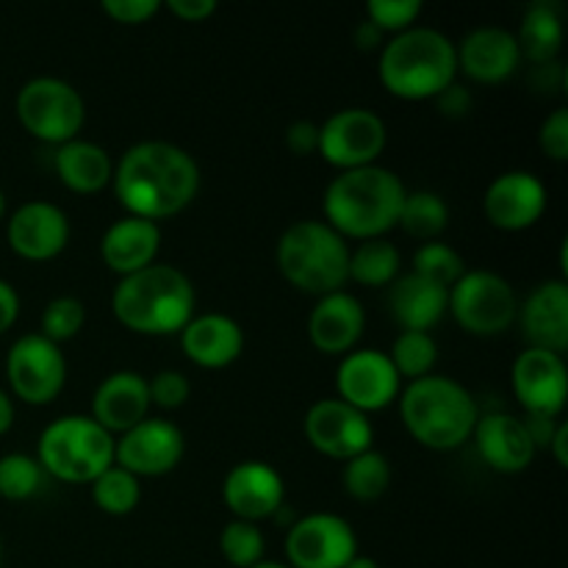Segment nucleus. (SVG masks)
<instances>
[{"mask_svg": "<svg viewBox=\"0 0 568 568\" xmlns=\"http://www.w3.org/2000/svg\"><path fill=\"white\" fill-rule=\"evenodd\" d=\"M197 294L186 272L172 264H150L148 270L120 277L111 294V311L122 327L142 336L181 333L194 316Z\"/></svg>", "mask_w": 568, "mask_h": 568, "instance_id": "nucleus-3", "label": "nucleus"}, {"mask_svg": "<svg viewBox=\"0 0 568 568\" xmlns=\"http://www.w3.org/2000/svg\"><path fill=\"white\" fill-rule=\"evenodd\" d=\"M161 247V227L159 222L142 220V216H120L105 227L100 239V255L103 264L120 277L133 275V272L148 270L155 264V255Z\"/></svg>", "mask_w": 568, "mask_h": 568, "instance_id": "nucleus-26", "label": "nucleus"}, {"mask_svg": "<svg viewBox=\"0 0 568 568\" xmlns=\"http://www.w3.org/2000/svg\"><path fill=\"white\" fill-rule=\"evenodd\" d=\"M355 44H358V50H364V53L366 50H377L386 44V33H383L375 22L361 20L358 28H355Z\"/></svg>", "mask_w": 568, "mask_h": 568, "instance_id": "nucleus-48", "label": "nucleus"}, {"mask_svg": "<svg viewBox=\"0 0 568 568\" xmlns=\"http://www.w3.org/2000/svg\"><path fill=\"white\" fill-rule=\"evenodd\" d=\"M11 425H14V403H11L9 394L0 388V436L9 433Z\"/></svg>", "mask_w": 568, "mask_h": 568, "instance_id": "nucleus-50", "label": "nucleus"}, {"mask_svg": "<svg viewBox=\"0 0 568 568\" xmlns=\"http://www.w3.org/2000/svg\"><path fill=\"white\" fill-rule=\"evenodd\" d=\"M222 499L233 519L258 521L272 519L286 503V483L281 471L266 460H242L233 466L222 483Z\"/></svg>", "mask_w": 568, "mask_h": 568, "instance_id": "nucleus-18", "label": "nucleus"}, {"mask_svg": "<svg viewBox=\"0 0 568 568\" xmlns=\"http://www.w3.org/2000/svg\"><path fill=\"white\" fill-rule=\"evenodd\" d=\"M281 275L305 294L342 292L349 281V244L327 222L300 220L281 233L275 247Z\"/></svg>", "mask_w": 568, "mask_h": 568, "instance_id": "nucleus-6", "label": "nucleus"}, {"mask_svg": "<svg viewBox=\"0 0 568 568\" xmlns=\"http://www.w3.org/2000/svg\"><path fill=\"white\" fill-rule=\"evenodd\" d=\"M253 568H292L288 564H277V560H261V564H255Z\"/></svg>", "mask_w": 568, "mask_h": 568, "instance_id": "nucleus-52", "label": "nucleus"}, {"mask_svg": "<svg viewBox=\"0 0 568 568\" xmlns=\"http://www.w3.org/2000/svg\"><path fill=\"white\" fill-rule=\"evenodd\" d=\"M53 166L59 181L75 194L103 192L114 178V161H111L109 150L89 139H72V142L59 144Z\"/></svg>", "mask_w": 568, "mask_h": 568, "instance_id": "nucleus-28", "label": "nucleus"}, {"mask_svg": "<svg viewBox=\"0 0 568 568\" xmlns=\"http://www.w3.org/2000/svg\"><path fill=\"white\" fill-rule=\"evenodd\" d=\"M549 203V192L536 172L508 170L488 183L483 194L486 220L497 231L519 233L536 225Z\"/></svg>", "mask_w": 568, "mask_h": 568, "instance_id": "nucleus-17", "label": "nucleus"}, {"mask_svg": "<svg viewBox=\"0 0 568 568\" xmlns=\"http://www.w3.org/2000/svg\"><path fill=\"white\" fill-rule=\"evenodd\" d=\"M408 194L403 178L388 166L369 164L344 170L322 194L325 222L344 239H386L397 227L399 209Z\"/></svg>", "mask_w": 568, "mask_h": 568, "instance_id": "nucleus-2", "label": "nucleus"}, {"mask_svg": "<svg viewBox=\"0 0 568 568\" xmlns=\"http://www.w3.org/2000/svg\"><path fill=\"white\" fill-rule=\"evenodd\" d=\"M9 247L26 261H50L70 244V220L48 200L22 203L6 225Z\"/></svg>", "mask_w": 568, "mask_h": 568, "instance_id": "nucleus-19", "label": "nucleus"}, {"mask_svg": "<svg viewBox=\"0 0 568 568\" xmlns=\"http://www.w3.org/2000/svg\"><path fill=\"white\" fill-rule=\"evenodd\" d=\"M181 349L200 369H225L244 349V331L233 316L211 311L194 314L181 333Z\"/></svg>", "mask_w": 568, "mask_h": 568, "instance_id": "nucleus-25", "label": "nucleus"}, {"mask_svg": "<svg viewBox=\"0 0 568 568\" xmlns=\"http://www.w3.org/2000/svg\"><path fill=\"white\" fill-rule=\"evenodd\" d=\"M366 327V311L349 292H331L316 300L308 316V338L320 353L347 355L361 342Z\"/></svg>", "mask_w": 568, "mask_h": 568, "instance_id": "nucleus-24", "label": "nucleus"}, {"mask_svg": "<svg viewBox=\"0 0 568 568\" xmlns=\"http://www.w3.org/2000/svg\"><path fill=\"white\" fill-rule=\"evenodd\" d=\"M3 214H6V197L3 192H0V220H3Z\"/></svg>", "mask_w": 568, "mask_h": 568, "instance_id": "nucleus-53", "label": "nucleus"}, {"mask_svg": "<svg viewBox=\"0 0 568 568\" xmlns=\"http://www.w3.org/2000/svg\"><path fill=\"white\" fill-rule=\"evenodd\" d=\"M521 422H525L527 436H530L536 453L544 447L549 449V442H552V436H555V430H558L560 422L549 419V416H521Z\"/></svg>", "mask_w": 568, "mask_h": 568, "instance_id": "nucleus-46", "label": "nucleus"}, {"mask_svg": "<svg viewBox=\"0 0 568 568\" xmlns=\"http://www.w3.org/2000/svg\"><path fill=\"white\" fill-rule=\"evenodd\" d=\"M388 358L403 381H419V377L433 375V366L438 361V344L430 333L403 331L394 338Z\"/></svg>", "mask_w": 568, "mask_h": 568, "instance_id": "nucleus-34", "label": "nucleus"}, {"mask_svg": "<svg viewBox=\"0 0 568 568\" xmlns=\"http://www.w3.org/2000/svg\"><path fill=\"white\" fill-rule=\"evenodd\" d=\"M111 189L128 216L159 222L194 203L200 192V166L189 150L148 139L122 153L114 164Z\"/></svg>", "mask_w": 568, "mask_h": 568, "instance_id": "nucleus-1", "label": "nucleus"}, {"mask_svg": "<svg viewBox=\"0 0 568 568\" xmlns=\"http://www.w3.org/2000/svg\"><path fill=\"white\" fill-rule=\"evenodd\" d=\"M342 486L358 503H375L392 486V464L377 449H366V453L344 460Z\"/></svg>", "mask_w": 568, "mask_h": 568, "instance_id": "nucleus-32", "label": "nucleus"}, {"mask_svg": "<svg viewBox=\"0 0 568 568\" xmlns=\"http://www.w3.org/2000/svg\"><path fill=\"white\" fill-rule=\"evenodd\" d=\"M89 486H92V503L98 505V510L109 516H128L142 503L139 477H133L131 471H125L116 464L109 466L100 477H94Z\"/></svg>", "mask_w": 568, "mask_h": 568, "instance_id": "nucleus-33", "label": "nucleus"}, {"mask_svg": "<svg viewBox=\"0 0 568 568\" xmlns=\"http://www.w3.org/2000/svg\"><path fill=\"white\" fill-rule=\"evenodd\" d=\"M458 53V70L477 83H503L519 70L521 50L516 33L499 26H483L466 33Z\"/></svg>", "mask_w": 568, "mask_h": 568, "instance_id": "nucleus-21", "label": "nucleus"}, {"mask_svg": "<svg viewBox=\"0 0 568 568\" xmlns=\"http://www.w3.org/2000/svg\"><path fill=\"white\" fill-rule=\"evenodd\" d=\"M549 453H552V458L558 460L560 469H566L568 466V425L566 422H560L558 430H555L552 442H549Z\"/></svg>", "mask_w": 568, "mask_h": 568, "instance_id": "nucleus-49", "label": "nucleus"}, {"mask_svg": "<svg viewBox=\"0 0 568 568\" xmlns=\"http://www.w3.org/2000/svg\"><path fill=\"white\" fill-rule=\"evenodd\" d=\"M447 303L449 288L438 286V283L427 281L416 272L397 277L392 283V294H388V308H392L394 322L403 331L416 333H430L447 316Z\"/></svg>", "mask_w": 568, "mask_h": 568, "instance_id": "nucleus-27", "label": "nucleus"}, {"mask_svg": "<svg viewBox=\"0 0 568 568\" xmlns=\"http://www.w3.org/2000/svg\"><path fill=\"white\" fill-rule=\"evenodd\" d=\"M425 11L422 0H369L366 3V20L375 22L383 33H403L416 26Z\"/></svg>", "mask_w": 568, "mask_h": 568, "instance_id": "nucleus-39", "label": "nucleus"}, {"mask_svg": "<svg viewBox=\"0 0 568 568\" xmlns=\"http://www.w3.org/2000/svg\"><path fill=\"white\" fill-rule=\"evenodd\" d=\"M83 322H87V305L78 297H53L42 311V336L50 338L53 344H64L81 333Z\"/></svg>", "mask_w": 568, "mask_h": 568, "instance_id": "nucleus-38", "label": "nucleus"}, {"mask_svg": "<svg viewBox=\"0 0 568 568\" xmlns=\"http://www.w3.org/2000/svg\"><path fill=\"white\" fill-rule=\"evenodd\" d=\"M17 316H20V294L9 281L0 277V336L14 325Z\"/></svg>", "mask_w": 568, "mask_h": 568, "instance_id": "nucleus-47", "label": "nucleus"}, {"mask_svg": "<svg viewBox=\"0 0 568 568\" xmlns=\"http://www.w3.org/2000/svg\"><path fill=\"white\" fill-rule=\"evenodd\" d=\"M166 9L183 22H203L216 11V0H170Z\"/></svg>", "mask_w": 568, "mask_h": 568, "instance_id": "nucleus-45", "label": "nucleus"}, {"mask_svg": "<svg viewBox=\"0 0 568 568\" xmlns=\"http://www.w3.org/2000/svg\"><path fill=\"white\" fill-rule=\"evenodd\" d=\"M510 386L525 408V416L558 419L568 399V366L564 355L525 347L510 369Z\"/></svg>", "mask_w": 568, "mask_h": 568, "instance_id": "nucleus-16", "label": "nucleus"}, {"mask_svg": "<svg viewBox=\"0 0 568 568\" xmlns=\"http://www.w3.org/2000/svg\"><path fill=\"white\" fill-rule=\"evenodd\" d=\"M303 430L316 453L336 460L355 458L372 449V442H375V427L369 416L338 397L316 399L305 414Z\"/></svg>", "mask_w": 568, "mask_h": 568, "instance_id": "nucleus-15", "label": "nucleus"}, {"mask_svg": "<svg viewBox=\"0 0 568 568\" xmlns=\"http://www.w3.org/2000/svg\"><path fill=\"white\" fill-rule=\"evenodd\" d=\"M414 272L416 275L427 277V281L438 283V286L449 288L460 281V275L466 272L464 255L455 247L444 242H425L414 253Z\"/></svg>", "mask_w": 568, "mask_h": 568, "instance_id": "nucleus-37", "label": "nucleus"}, {"mask_svg": "<svg viewBox=\"0 0 568 568\" xmlns=\"http://www.w3.org/2000/svg\"><path fill=\"white\" fill-rule=\"evenodd\" d=\"M399 419L405 430L427 449L453 453L475 433L480 408L464 383L447 375H427L410 381L399 392Z\"/></svg>", "mask_w": 568, "mask_h": 568, "instance_id": "nucleus-4", "label": "nucleus"}, {"mask_svg": "<svg viewBox=\"0 0 568 568\" xmlns=\"http://www.w3.org/2000/svg\"><path fill=\"white\" fill-rule=\"evenodd\" d=\"M114 442L109 430L89 414H67L50 422L37 444V460L44 475L61 483H92L114 466Z\"/></svg>", "mask_w": 568, "mask_h": 568, "instance_id": "nucleus-7", "label": "nucleus"}, {"mask_svg": "<svg viewBox=\"0 0 568 568\" xmlns=\"http://www.w3.org/2000/svg\"><path fill=\"white\" fill-rule=\"evenodd\" d=\"M286 148L294 155L305 159V155H314L320 150V125L311 120H297L286 128Z\"/></svg>", "mask_w": 568, "mask_h": 568, "instance_id": "nucleus-44", "label": "nucleus"}, {"mask_svg": "<svg viewBox=\"0 0 568 568\" xmlns=\"http://www.w3.org/2000/svg\"><path fill=\"white\" fill-rule=\"evenodd\" d=\"M150 388V405H159L164 410H178L189 403L192 397V383L183 372L178 369H161L148 381Z\"/></svg>", "mask_w": 568, "mask_h": 568, "instance_id": "nucleus-40", "label": "nucleus"}, {"mask_svg": "<svg viewBox=\"0 0 568 568\" xmlns=\"http://www.w3.org/2000/svg\"><path fill=\"white\" fill-rule=\"evenodd\" d=\"M150 388L148 377L133 369H116L98 383L92 394V419L111 436H122L125 430L148 419Z\"/></svg>", "mask_w": 568, "mask_h": 568, "instance_id": "nucleus-22", "label": "nucleus"}, {"mask_svg": "<svg viewBox=\"0 0 568 568\" xmlns=\"http://www.w3.org/2000/svg\"><path fill=\"white\" fill-rule=\"evenodd\" d=\"M403 255L388 239H366L358 247L349 250V281L361 286L381 288L399 277Z\"/></svg>", "mask_w": 568, "mask_h": 568, "instance_id": "nucleus-30", "label": "nucleus"}, {"mask_svg": "<svg viewBox=\"0 0 568 568\" xmlns=\"http://www.w3.org/2000/svg\"><path fill=\"white\" fill-rule=\"evenodd\" d=\"M538 148L547 159L552 161H566L568 159V109H555L547 120L541 122V131H538Z\"/></svg>", "mask_w": 568, "mask_h": 568, "instance_id": "nucleus-41", "label": "nucleus"}, {"mask_svg": "<svg viewBox=\"0 0 568 568\" xmlns=\"http://www.w3.org/2000/svg\"><path fill=\"white\" fill-rule=\"evenodd\" d=\"M44 469L26 453H9L0 458V497L9 503H26L44 486Z\"/></svg>", "mask_w": 568, "mask_h": 568, "instance_id": "nucleus-35", "label": "nucleus"}, {"mask_svg": "<svg viewBox=\"0 0 568 568\" xmlns=\"http://www.w3.org/2000/svg\"><path fill=\"white\" fill-rule=\"evenodd\" d=\"M220 552L233 568H253L264 560L266 538L253 521L231 519L220 532Z\"/></svg>", "mask_w": 568, "mask_h": 568, "instance_id": "nucleus-36", "label": "nucleus"}, {"mask_svg": "<svg viewBox=\"0 0 568 568\" xmlns=\"http://www.w3.org/2000/svg\"><path fill=\"white\" fill-rule=\"evenodd\" d=\"M388 142V128L377 111L364 105L338 109L320 125L316 153L338 172L377 164Z\"/></svg>", "mask_w": 568, "mask_h": 568, "instance_id": "nucleus-10", "label": "nucleus"}, {"mask_svg": "<svg viewBox=\"0 0 568 568\" xmlns=\"http://www.w3.org/2000/svg\"><path fill=\"white\" fill-rule=\"evenodd\" d=\"M377 75L383 89L399 100H433L458 81V53L447 33L414 26L394 33L381 48Z\"/></svg>", "mask_w": 568, "mask_h": 568, "instance_id": "nucleus-5", "label": "nucleus"}, {"mask_svg": "<svg viewBox=\"0 0 568 568\" xmlns=\"http://www.w3.org/2000/svg\"><path fill=\"white\" fill-rule=\"evenodd\" d=\"M100 9L120 26H142L153 20L164 9V3L161 0H103Z\"/></svg>", "mask_w": 568, "mask_h": 568, "instance_id": "nucleus-42", "label": "nucleus"}, {"mask_svg": "<svg viewBox=\"0 0 568 568\" xmlns=\"http://www.w3.org/2000/svg\"><path fill=\"white\" fill-rule=\"evenodd\" d=\"M527 347L564 355L568 349V283L566 277L544 281L532 288L516 314Z\"/></svg>", "mask_w": 568, "mask_h": 568, "instance_id": "nucleus-20", "label": "nucleus"}, {"mask_svg": "<svg viewBox=\"0 0 568 568\" xmlns=\"http://www.w3.org/2000/svg\"><path fill=\"white\" fill-rule=\"evenodd\" d=\"M447 314L471 336H499L519 314L514 286L491 270H466L455 286H449Z\"/></svg>", "mask_w": 568, "mask_h": 568, "instance_id": "nucleus-9", "label": "nucleus"}, {"mask_svg": "<svg viewBox=\"0 0 568 568\" xmlns=\"http://www.w3.org/2000/svg\"><path fill=\"white\" fill-rule=\"evenodd\" d=\"M286 555L292 568H344L358 555V536L344 516H297L286 532Z\"/></svg>", "mask_w": 568, "mask_h": 568, "instance_id": "nucleus-12", "label": "nucleus"}, {"mask_svg": "<svg viewBox=\"0 0 568 568\" xmlns=\"http://www.w3.org/2000/svg\"><path fill=\"white\" fill-rule=\"evenodd\" d=\"M336 392L338 399L369 416L397 403L403 377L397 375L392 358L383 349H353L344 355L336 369Z\"/></svg>", "mask_w": 568, "mask_h": 568, "instance_id": "nucleus-13", "label": "nucleus"}, {"mask_svg": "<svg viewBox=\"0 0 568 568\" xmlns=\"http://www.w3.org/2000/svg\"><path fill=\"white\" fill-rule=\"evenodd\" d=\"M436 105L438 111H442L447 120H464L466 114L471 111V105H475V94L469 92V87H464V83H449L447 89H444L442 94H436Z\"/></svg>", "mask_w": 568, "mask_h": 568, "instance_id": "nucleus-43", "label": "nucleus"}, {"mask_svg": "<svg viewBox=\"0 0 568 568\" xmlns=\"http://www.w3.org/2000/svg\"><path fill=\"white\" fill-rule=\"evenodd\" d=\"M449 225V205L442 194L427 192H408L399 209L397 227H403L408 236L419 239V242H436Z\"/></svg>", "mask_w": 568, "mask_h": 568, "instance_id": "nucleus-31", "label": "nucleus"}, {"mask_svg": "<svg viewBox=\"0 0 568 568\" xmlns=\"http://www.w3.org/2000/svg\"><path fill=\"white\" fill-rule=\"evenodd\" d=\"M344 568H381V566H377L375 558H366V555H355V558L349 560V564Z\"/></svg>", "mask_w": 568, "mask_h": 568, "instance_id": "nucleus-51", "label": "nucleus"}, {"mask_svg": "<svg viewBox=\"0 0 568 568\" xmlns=\"http://www.w3.org/2000/svg\"><path fill=\"white\" fill-rule=\"evenodd\" d=\"M6 377H9V386L17 399L28 405H50L64 392V353L42 333H26L9 347Z\"/></svg>", "mask_w": 568, "mask_h": 568, "instance_id": "nucleus-11", "label": "nucleus"}, {"mask_svg": "<svg viewBox=\"0 0 568 568\" xmlns=\"http://www.w3.org/2000/svg\"><path fill=\"white\" fill-rule=\"evenodd\" d=\"M0 564H3V544H0Z\"/></svg>", "mask_w": 568, "mask_h": 568, "instance_id": "nucleus-54", "label": "nucleus"}, {"mask_svg": "<svg viewBox=\"0 0 568 568\" xmlns=\"http://www.w3.org/2000/svg\"><path fill=\"white\" fill-rule=\"evenodd\" d=\"M471 438H475L477 453L486 460L488 469L499 471V475H519V471L530 469L532 458H536V447L527 436L521 416L503 414V410L483 414Z\"/></svg>", "mask_w": 568, "mask_h": 568, "instance_id": "nucleus-23", "label": "nucleus"}, {"mask_svg": "<svg viewBox=\"0 0 568 568\" xmlns=\"http://www.w3.org/2000/svg\"><path fill=\"white\" fill-rule=\"evenodd\" d=\"M14 105L22 128L33 139L55 144V148L78 139L87 122V103L81 92L55 75H39L22 83Z\"/></svg>", "mask_w": 568, "mask_h": 568, "instance_id": "nucleus-8", "label": "nucleus"}, {"mask_svg": "<svg viewBox=\"0 0 568 568\" xmlns=\"http://www.w3.org/2000/svg\"><path fill=\"white\" fill-rule=\"evenodd\" d=\"M516 42L521 55L536 67L552 64L564 48V14L558 0H532L521 14Z\"/></svg>", "mask_w": 568, "mask_h": 568, "instance_id": "nucleus-29", "label": "nucleus"}, {"mask_svg": "<svg viewBox=\"0 0 568 568\" xmlns=\"http://www.w3.org/2000/svg\"><path fill=\"white\" fill-rule=\"evenodd\" d=\"M186 453L183 430L170 419L148 416L114 442V464L133 477H164Z\"/></svg>", "mask_w": 568, "mask_h": 568, "instance_id": "nucleus-14", "label": "nucleus"}]
</instances>
